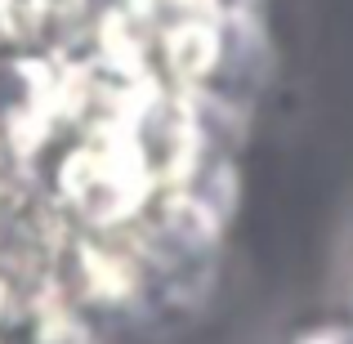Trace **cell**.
Returning <instances> with one entry per match:
<instances>
[]
</instances>
